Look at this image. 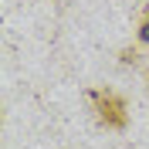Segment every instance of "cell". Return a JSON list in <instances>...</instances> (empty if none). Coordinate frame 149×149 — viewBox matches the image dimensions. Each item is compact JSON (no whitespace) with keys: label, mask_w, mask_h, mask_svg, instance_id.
<instances>
[{"label":"cell","mask_w":149,"mask_h":149,"mask_svg":"<svg viewBox=\"0 0 149 149\" xmlns=\"http://www.w3.org/2000/svg\"><path fill=\"white\" fill-rule=\"evenodd\" d=\"M88 102H92V112H95V122L109 132H122L129 125V105L119 92L112 88H92L88 92Z\"/></svg>","instance_id":"1"},{"label":"cell","mask_w":149,"mask_h":149,"mask_svg":"<svg viewBox=\"0 0 149 149\" xmlns=\"http://www.w3.org/2000/svg\"><path fill=\"white\" fill-rule=\"evenodd\" d=\"M136 37H139V44H146V47H149V3L142 7V14H139V27H136Z\"/></svg>","instance_id":"2"},{"label":"cell","mask_w":149,"mask_h":149,"mask_svg":"<svg viewBox=\"0 0 149 149\" xmlns=\"http://www.w3.org/2000/svg\"><path fill=\"white\" fill-rule=\"evenodd\" d=\"M119 61H122V65H132V68H142V54L136 51V47H122Z\"/></svg>","instance_id":"3"}]
</instances>
